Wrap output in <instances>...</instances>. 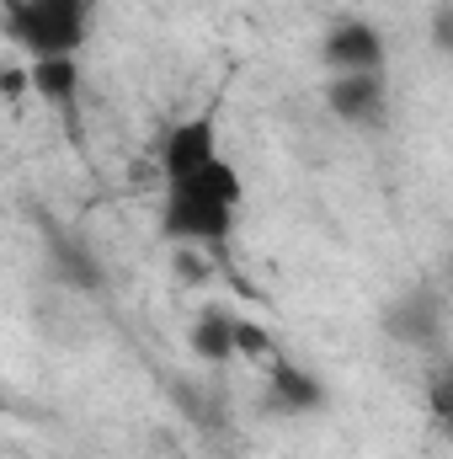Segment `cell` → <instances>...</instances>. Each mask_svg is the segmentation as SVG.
<instances>
[{
    "mask_svg": "<svg viewBox=\"0 0 453 459\" xmlns=\"http://www.w3.org/2000/svg\"><path fill=\"white\" fill-rule=\"evenodd\" d=\"M81 81H86V65L75 54H64V59H27V91L38 102L59 108V113H70L81 102Z\"/></svg>",
    "mask_w": 453,
    "mask_h": 459,
    "instance_id": "cell-8",
    "label": "cell"
},
{
    "mask_svg": "<svg viewBox=\"0 0 453 459\" xmlns=\"http://www.w3.org/2000/svg\"><path fill=\"white\" fill-rule=\"evenodd\" d=\"M240 204H245V177L229 155L209 160L192 177L160 182V240L187 251H225Z\"/></svg>",
    "mask_w": 453,
    "mask_h": 459,
    "instance_id": "cell-1",
    "label": "cell"
},
{
    "mask_svg": "<svg viewBox=\"0 0 453 459\" xmlns=\"http://www.w3.org/2000/svg\"><path fill=\"white\" fill-rule=\"evenodd\" d=\"M331 406V390L315 368L294 363V358H272L267 363V385H261V411L278 417V422H304V417H321Z\"/></svg>",
    "mask_w": 453,
    "mask_h": 459,
    "instance_id": "cell-5",
    "label": "cell"
},
{
    "mask_svg": "<svg viewBox=\"0 0 453 459\" xmlns=\"http://www.w3.org/2000/svg\"><path fill=\"white\" fill-rule=\"evenodd\" d=\"M225 155V139H219V113L203 108V113L182 117L176 128H166L160 139V182H176V177H192L203 171L209 160Z\"/></svg>",
    "mask_w": 453,
    "mask_h": 459,
    "instance_id": "cell-7",
    "label": "cell"
},
{
    "mask_svg": "<svg viewBox=\"0 0 453 459\" xmlns=\"http://www.w3.org/2000/svg\"><path fill=\"white\" fill-rule=\"evenodd\" d=\"M0 16L21 59H64V54L81 59L97 22V0H11Z\"/></svg>",
    "mask_w": 453,
    "mask_h": 459,
    "instance_id": "cell-2",
    "label": "cell"
},
{
    "mask_svg": "<svg viewBox=\"0 0 453 459\" xmlns=\"http://www.w3.org/2000/svg\"><path fill=\"white\" fill-rule=\"evenodd\" d=\"M326 75H357V70H389V38L368 16H337L321 38Z\"/></svg>",
    "mask_w": 453,
    "mask_h": 459,
    "instance_id": "cell-6",
    "label": "cell"
},
{
    "mask_svg": "<svg viewBox=\"0 0 453 459\" xmlns=\"http://www.w3.org/2000/svg\"><path fill=\"white\" fill-rule=\"evenodd\" d=\"M0 97H5V102H21V97H27V59L0 65Z\"/></svg>",
    "mask_w": 453,
    "mask_h": 459,
    "instance_id": "cell-13",
    "label": "cell"
},
{
    "mask_svg": "<svg viewBox=\"0 0 453 459\" xmlns=\"http://www.w3.org/2000/svg\"><path fill=\"white\" fill-rule=\"evenodd\" d=\"M5 5H11V0H0V11H5Z\"/></svg>",
    "mask_w": 453,
    "mask_h": 459,
    "instance_id": "cell-15",
    "label": "cell"
},
{
    "mask_svg": "<svg viewBox=\"0 0 453 459\" xmlns=\"http://www.w3.org/2000/svg\"><path fill=\"white\" fill-rule=\"evenodd\" d=\"M187 347H192V358L209 363V368L235 363V310H225V305H203L198 321L187 326Z\"/></svg>",
    "mask_w": 453,
    "mask_h": 459,
    "instance_id": "cell-9",
    "label": "cell"
},
{
    "mask_svg": "<svg viewBox=\"0 0 453 459\" xmlns=\"http://www.w3.org/2000/svg\"><path fill=\"white\" fill-rule=\"evenodd\" d=\"M235 358L240 363H272L278 358V347H272V337H267V326H256L251 316H235Z\"/></svg>",
    "mask_w": 453,
    "mask_h": 459,
    "instance_id": "cell-11",
    "label": "cell"
},
{
    "mask_svg": "<svg viewBox=\"0 0 453 459\" xmlns=\"http://www.w3.org/2000/svg\"><path fill=\"white\" fill-rule=\"evenodd\" d=\"M379 332L406 352H427L432 363H449V294H443V283H432V278L406 283L379 310Z\"/></svg>",
    "mask_w": 453,
    "mask_h": 459,
    "instance_id": "cell-3",
    "label": "cell"
},
{
    "mask_svg": "<svg viewBox=\"0 0 453 459\" xmlns=\"http://www.w3.org/2000/svg\"><path fill=\"white\" fill-rule=\"evenodd\" d=\"M326 113L357 128V134H384L395 113L389 70H357V75H331L326 81Z\"/></svg>",
    "mask_w": 453,
    "mask_h": 459,
    "instance_id": "cell-4",
    "label": "cell"
},
{
    "mask_svg": "<svg viewBox=\"0 0 453 459\" xmlns=\"http://www.w3.org/2000/svg\"><path fill=\"white\" fill-rule=\"evenodd\" d=\"M432 48L438 54H453V5L449 0L432 5Z\"/></svg>",
    "mask_w": 453,
    "mask_h": 459,
    "instance_id": "cell-12",
    "label": "cell"
},
{
    "mask_svg": "<svg viewBox=\"0 0 453 459\" xmlns=\"http://www.w3.org/2000/svg\"><path fill=\"white\" fill-rule=\"evenodd\" d=\"M5 411H11V395H5V390H0V417H5Z\"/></svg>",
    "mask_w": 453,
    "mask_h": 459,
    "instance_id": "cell-14",
    "label": "cell"
},
{
    "mask_svg": "<svg viewBox=\"0 0 453 459\" xmlns=\"http://www.w3.org/2000/svg\"><path fill=\"white\" fill-rule=\"evenodd\" d=\"M54 267L70 289H102V262L86 251V240H54Z\"/></svg>",
    "mask_w": 453,
    "mask_h": 459,
    "instance_id": "cell-10",
    "label": "cell"
}]
</instances>
